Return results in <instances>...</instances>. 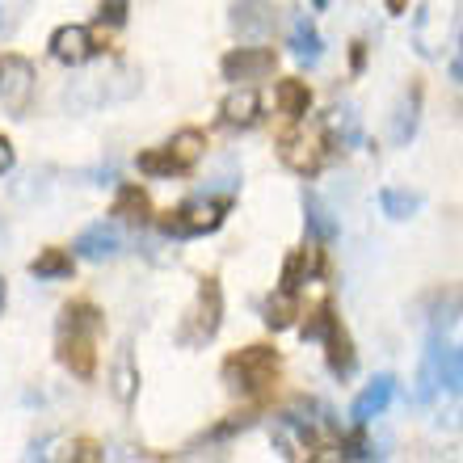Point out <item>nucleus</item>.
<instances>
[{
  "label": "nucleus",
  "mask_w": 463,
  "mask_h": 463,
  "mask_svg": "<svg viewBox=\"0 0 463 463\" xmlns=\"http://www.w3.org/2000/svg\"><path fill=\"white\" fill-rule=\"evenodd\" d=\"M13 160H17V156H13V144L5 139V135H0V177L13 169Z\"/></svg>",
  "instance_id": "obj_31"
},
{
  "label": "nucleus",
  "mask_w": 463,
  "mask_h": 463,
  "mask_svg": "<svg viewBox=\"0 0 463 463\" xmlns=\"http://www.w3.org/2000/svg\"><path fill=\"white\" fill-rule=\"evenodd\" d=\"M417 110H421V89H413V93L401 101L396 118H392V139H396V144H409V139H413V131H417Z\"/></svg>",
  "instance_id": "obj_25"
},
{
  "label": "nucleus",
  "mask_w": 463,
  "mask_h": 463,
  "mask_svg": "<svg viewBox=\"0 0 463 463\" xmlns=\"http://www.w3.org/2000/svg\"><path fill=\"white\" fill-rule=\"evenodd\" d=\"M291 55L299 63H307V68L320 63V55H325V38H320V30L307 22V17H299V22L291 25Z\"/></svg>",
  "instance_id": "obj_17"
},
{
  "label": "nucleus",
  "mask_w": 463,
  "mask_h": 463,
  "mask_svg": "<svg viewBox=\"0 0 463 463\" xmlns=\"http://www.w3.org/2000/svg\"><path fill=\"white\" fill-rule=\"evenodd\" d=\"M451 76L463 85V34H459V51H455V60H451Z\"/></svg>",
  "instance_id": "obj_33"
},
{
  "label": "nucleus",
  "mask_w": 463,
  "mask_h": 463,
  "mask_svg": "<svg viewBox=\"0 0 463 463\" xmlns=\"http://www.w3.org/2000/svg\"><path fill=\"white\" fill-rule=\"evenodd\" d=\"M72 253L85 257V261H110V257L122 253V232L114 223H93V228H85L76 236Z\"/></svg>",
  "instance_id": "obj_7"
},
{
  "label": "nucleus",
  "mask_w": 463,
  "mask_h": 463,
  "mask_svg": "<svg viewBox=\"0 0 463 463\" xmlns=\"http://www.w3.org/2000/svg\"><path fill=\"white\" fill-rule=\"evenodd\" d=\"M451 388H463V350L451 358Z\"/></svg>",
  "instance_id": "obj_32"
},
{
  "label": "nucleus",
  "mask_w": 463,
  "mask_h": 463,
  "mask_svg": "<svg viewBox=\"0 0 463 463\" xmlns=\"http://www.w3.org/2000/svg\"><path fill=\"white\" fill-rule=\"evenodd\" d=\"M295 317H299V304H295V291H274L266 299V304H261V320H266L269 329L274 333H282V329H291L295 325Z\"/></svg>",
  "instance_id": "obj_19"
},
{
  "label": "nucleus",
  "mask_w": 463,
  "mask_h": 463,
  "mask_svg": "<svg viewBox=\"0 0 463 463\" xmlns=\"http://www.w3.org/2000/svg\"><path fill=\"white\" fill-rule=\"evenodd\" d=\"M165 156H169V169L173 173L194 169L198 160L207 156V135H203V131H177L169 144H165Z\"/></svg>",
  "instance_id": "obj_10"
},
{
  "label": "nucleus",
  "mask_w": 463,
  "mask_h": 463,
  "mask_svg": "<svg viewBox=\"0 0 463 463\" xmlns=\"http://www.w3.org/2000/svg\"><path fill=\"white\" fill-rule=\"evenodd\" d=\"M329 325H333V304H320L304 325V342H320V337L329 333Z\"/></svg>",
  "instance_id": "obj_26"
},
{
  "label": "nucleus",
  "mask_w": 463,
  "mask_h": 463,
  "mask_svg": "<svg viewBox=\"0 0 463 463\" xmlns=\"http://www.w3.org/2000/svg\"><path fill=\"white\" fill-rule=\"evenodd\" d=\"M51 55L60 63H68V68H80L93 55V34H89L85 25H60L51 34Z\"/></svg>",
  "instance_id": "obj_9"
},
{
  "label": "nucleus",
  "mask_w": 463,
  "mask_h": 463,
  "mask_svg": "<svg viewBox=\"0 0 463 463\" xmlns=\"http://www.w3.org/2000/svg\"><path fill=\"white\" fill-rule=\"evenodd\" d=\"M232 25L249 38H261L274 25V13H269L266 0H236L232 5Z\"/></svg>",
  "instance_id": "obj_13"
},
{
  "label": "nucleus",
  "mask_w": 463,
  "mask_h": 463,
  "mask_svg": "<svg viewBox=\"0 0 463 463\" xmlns=\"http://www.w3.org/2000/svg\"><path fill=\"white\" fill-rule=\"evenodd\" d=\"M274 98H279V110L287 114L291 122H299L307 110H312V93H307L304 80H279Z\"/></svg>",
  "instance_id": "obj_20"
},
{
  "label": "nucleus",
  "mask_w": 463,
  "mask_h": 463,
  "mask_svg": "<svg viewBox=\"0 0 463 463\" xmlns=\"http://www.w3.org/2000/svg\"><path fill=\"white\" fill-rule=\"evenodd\" d=\"M320 274V249H295L287 261H282V291H299L307 279Z\"/></svg>",
  "instance_id": "obj_14"
},
{
  "label": "nucleus",
  "mask_w": 463,
  "mask_h": 463,
  "mask_svg": "<svg viewBox=\"0 0 463 463\" xmlns=\"http://www.w3.org/2000/svg\"><path fill=\"white\" fill-rule=\"evenodd\" d=\"M127 5H131V0H101V22L106 25H122L127 22Z\"/></svg>",
  "instance_id": "obj_28"
},
{
  "label": "nucleus",
  "mask_w": 463,
  "mask_h": 463,
  "mask_svg": "<svg viewBox=\"0 0 463 463\" xmlns=\"http://www.w3.org/2000/svg\"><path fill=\"white\" fill-rule=\"evenodd\" d=\"M30 274H34L38 282L43 279H68V274H72V257L63 253V249H43V253L30 261Z\"/></svg>",
  "instance_id": "obj_24"
},
{
  "label": "nucleus",
  "mask_w": 463,
  "mask_h": 463,
  "mask_svg": "<svg viewBox=\"0 0 463 463\" xmlns=\"http://www.w3.org/2000/svg\"><path fill=\"white\" fill-rule=\"evenodd\" d=\"M304 215H307V232L317 236V241H325L329 244L333 236H337V223H333V215H329V207L320 203L312 190H304Z\"/></svg>",
  "instance_id": "obj_22"
},
{
  "label": "nucleus",
  "mask_w": 463,
  "mask_h": 463,
  "mask_svg": "<svg viewBox=\"0 0 463 463\" xmlns=\"http://www.w3.org/2000/svg\"><path fill=\"white\" fill-rule=\"evenodd\" d=\"M312 5H317V9H329V0H312Z\"/></svg>",
  "instance_id": "obj_35"
},
{
  "label": "nucleus",
  "mask_w": 463,
  "mask_h": 463,
  "mask_svg": "<svg viewBox=\"0 0 463 463\" xmlns=\"http://www.w3.org/2000/svg\"><path fill=\"white\" fill-rule=\"evenodd\" d=\"M34 101V63L25 55H5L0 60V106L22 118Z\"/></svg>",
  "instance_id": "obj_4"
},
{
  "label": "nucleus",
  "mask_w": 463,
  "mask_h": 463,
  "mask_svg": "<svg viewBox=\"0 0 463 463\" xmlns=\"http://www.w3.org/2000/svg\"><path fill=\"white\" fill-rule=\"evenodd\" d=\"M379 207H383V215H388V220H413L417 211H421V194H409V190L388 185V190L379 194Z\"/></svg>",
  "instance_id": "obj_23"
},
{
  "label": "nucleus",
  "mask_w": 463,
  "mask_h": 463,
  "mask_svg": "<svg viewBox=\"0 0 463 463\" xmlns=\"http://www.w3.org/2000/svg\"><path fill=\"white\" fill-rule=\"evenodd\" d=\"M101 329V317L98 307L89 304H72L63 307V320H60V358L72 375L89 379L93 366H98V350H93V337Z\"/></svg>",
  "instance_id": "obj_1"
},
{
  "label": "nucleus",
  "mask_w": 463,
  "mask_h": 463,
  "mask_svg": "<svg viewBox=\"0 0 463 463\" xmlns=\"http://www.w3.org/2000/svg\"><path fill=\"white\" fill-rule=\"evenodd\" d=\"M139 169H144V173H173L169 169V156H165V147H160V152H144V156H139Z\"/></svg>",
  "instance_id": "obj_29"
},
{
  "label": "nucleus",
  "mask_w": 463,
  "mask_h": 463,
  "mask_svg": "<svg viewBox=\"0 0 463 463\" xmlns=\"http://www.w3.org/2000/svg\"><path fill=\"white\" fill-rule=\"evenodd\" d=\"M329 139L337 147H363V118L354 106H337L329 114Z\"/></svg>",
  "instance_id": "obj_18"
},
{
  "label": "nucleus",
  "mask_w": 463,
  "mask_h": 463,
  "mask_svg": "<svg viewBox=\"0 0 463 463\" xmlns=\"http://www.w3.org/2000/svg\"><path fill=\"white\" fill-rule=\"evenodd\" d=\"M220 320H223V287H220V279H203V287H198V304H194V312H190V320H185V329H182V342L185 345L211 342V337L220 333Z\"/></svg>",
  "instance_id": "obj_3"
},
{
  "label": "nucleus",
  "mask_w": 463,
  "mask_h": 463,
  "mask_svg": "<svg viewBox=\"0 0 463 463\" xmlns=\"http://www.w3.org/2000/svg\"><path fill=\"white\" fill-rule=\"evenodd\" d=\"M249 426H253V417H249V413H236L228 426L215 430V439H228V434H236V430H249Z\"/></svg>",
  "instance_id": "obj_30"
},
{
  "label": "nucleus",
  "mask_w": 463,
  "mask_h": 463,
  "mask_svg": "<svg viewBox=\"0 0 463 463\" xmlns=\"http://www.w3.org/2000/svg\"><path fill=\"white\" fill-rule=\"evenodd\" d=\"M363 430H366V426H358V434L342 439V459H375V451H371V442L363 439Z\"/></svg>",
  "instance_id": "obj_27"
},
{
  "label": "nucleus",
  "mask_w": 463,
  "mask_h": 463,
  "mask_svg": "<svg viewBox=\"0 0 463 463\" xmlns=\"http://www.w3.org/2000/svg\"><path fill=\"white\" fill-rule=\"evenodd\" d=\"M320 342L329 345V371H333V375H337V379L354 375V366H358V358H354V342H350V333H345L342 320L333 317L329 333H325Z\"/></svg>",
  "instance_id": "obj_12"
},
{
  "label": "nucleus",
  "mask_w": 463,
  "mask_h": 463,
  "mask_svg": "<svg viewBox=\"0 0 463 463\" xmlns=\"http://www.w3.org/2000/svg\"><path fill=\"white\" fill-rule=\"evenodd\" d=\"M223 379H228V388L236 392H266L274 379H279V350H269V345H249V350L232 354L228 363H223Z\"/></svg>",
  "instance_id": "obj_2"
},
{
  "label": "nucleus",
  "mask_w": 463,
  "mask_h": 463,
  "mask_svg": "<svg viewBox=\"0 0 463 463\" xmlns=\"http://www.w3.org/2000/svg\"><path fill=\"white\" fill-rule=\"evenodd\" d=\"M0 312H5V279H0Z\"/></svg>",
  "instance_id": "obj_34"
},
{
  "label": "nucleus",
  "mask_w": 463,
  "mask_h": 463,
  "mask_svg": "<svg viewBox=\"0 0 463 463\" xmlns=\"http://www.w3.org/2000/svg\"><path fill=\"white\" fill-rule=\"evenodd\" d=\"M392 396H396V375H375L363 392H358V401H354V409H350L354 426H371V421L392 404Z\"/></svg>",
  "instance_id": "obj_8"
},
{
  "label": "nucleus",
  "mask_w": 463,
  "mask_h": 463,
  "mask_svg": "<svg viewBox=\"0 0 463 463\" xmlns=\"http://www.w3.org/2000/svg\"><path fill=\"white\" fill-rule=\"evenodd\" d=\"M220 114L228 127H253V122L261 118V101H257L253 89H232L228 98H223Z\"/></svg>",
  "instance_id": "obj_16"
},
{
  "label": "nucleus",
  "mask_w": 463,
  "mask_h": 463,
  "mask_svg": "<svg viewBox=\"0 0 463 463\" xmlns=\"http://www.w3.org/2000/svg\"><path fill=\"white\" fill-rule=\"evenodd\" d=\"M223 215H228V203H220V198H198V203L177 211L173 220H165V232H169V236H207V232H215L223 223Z\"/></svg>",
  "instance_id": "obj_5"
},
{
  "label": "nucleus",
  "mask_w": 463,
  "mask_h": 463,
  "mask_svg": "<svg viewBox=\"0 0 463 463\" xmlns=\"http://www.w3.org/2000/svg\"><path fill=\"white\" fill-rule=\"evenodd\" d=\"M279 55L269 47H241V51H228L223 55V80H261V76L274 72Z\"/></svg>",
  "instance_id": "obj_6"
},
{
  "label": "nucleus",
  "mask_w": 463,
  "mask_h": 463,
  "mask_svg": "<svg viewBox=\"0 0 463 463\" xmlns=\"http://www.w3.org/2000/svg\"><path fill=\"white\" fill-rule=\"evenodd\" d=\"M110 392L118 404H135V392H139V371H135V358H131V345H122L118 358L110 366Z\"/></svg>",
  "instance_id": "obj_15"
},
{
  "label": "nucleus",
  "mask_w": 463,
  "mask_h": 463,
  "mask_svg": "<svg viewBox=\"0 0 463 463\" xmlns=\"http://www.w3.org/2000/svg\"><path fill=\"white\" fill-rule=\"evenodd\" d=\"M114 215H122L127 223H147L152 203H147V194L139 190V185H122L118 198H114Z\"/></svg>",
  "instance_id": "obj_21"
},
{
  "label": "nucleus",
  "mask_w": 463,
  "mask_h": 463,
  "mask_svg": "<svg viewBox=\"0 0 463 463\" xmlns=\"http://www.w3.org/2000/svg\"><path fill=\"white\" fill-rule=\"evenodd\" d=\"M279 152H282V165H287V169H295V173H304V177L320 169V144L312 139V135H304V131L287 135Z\"/></svg>",
  "instance_id": "obj_11"
}]
</instances>
